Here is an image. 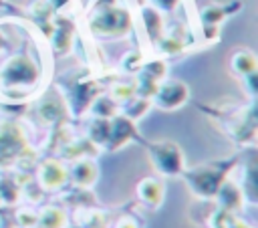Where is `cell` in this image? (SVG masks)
<instances>
[{
  "label": "cell",
  "instance_id": "cell-1",
  "mask_svg": "<svg viewBox=\"0 0 258 228\" xmlns=\"http://www.w3.org/2000/svg\"><path fill=\"white\" fill-rule=\"evenodd\" d=\"M234 161H214V163H202L189 172H183L181 176H185L189 190L202 198V200H210L216 198L218 190L222 188V184L228 180V174L232 172Z\"/></svg>",
  "mask_w": 258,
  "mask_h": 228
},
{
  "label": "cell",
  "instance_id": "cell-2",
  "mask_svg": "<svg viewBox=\"0 0 258 228\" xmlns=\"http://www.w3.org/2000/svg\"><path fill=\"white\" fill-rule=\"evenodd\" d=\"M149 159L153 167L167 178L181 176L185 172V159L183 151L175 141H155L149 145Z\"/></svg>",
  "mask_w": 258,
  "mask_h": 228
},
{
  "label": "cell",
  "instance_id": "cell-3",
  "mask_svg": "<svg viewBox=\"0 0 258 228\" xmlns=\"http://www.w3.org/2000/svg\"><path fill=\"white\" fill-rule=\"evenodd\" d=\"M91 26L99 34L121 36V34H125L131 28V16L123 8H119V6H107V8H101L99 18L95 16Z\"/></svg>",
  "mask_w": 258,
  "mask_h": 228
},
{
  "label": "cell",
  "instance_id": "cell-4",
  "mask_svg": "<svg viewBox=\"0 0 258 228\" xmlns=\"http://www.w3.org/2000/svg\"><path fill=\"white\" fill-rule=\"evenodd\" d=\"M187 99H189V87L179 79H171V81L157 85L151 97V103L163 111H173V109L183 107Z\"/></svg>",
  "mask_w": 258,
  "mask_h": 228
},
{
  "label": "cell",
  "instance_id": "cell-5",
  "mask_svg": "<svg viewBox=\"0 0 258 228\" xmlns=\"http://www.w3.org/2000/svg\"><path fill=\"white\" fill-rule=\"evenodd\" d=\"M135 131H137L135 123L129 117L115 115V117L109 119V135H107V141H105L103 147H107L111 151H117L135 137Z\"/></svg>",
  "mask_w": 258,
  "mask_h": 228
},
{
  "label": "cell",
  "instance_id": "cell-6",
  "mask_svg": "<svg viewBox=\"0 0 258 228\" xmlns=\"http://www.w3.org/2000/svg\"><path fill=\"white\" fill-rule=\"evenodd\" d=\"M67 180H69V169L60 161H54V159L44 161L40 165V169H38V182L48 192L60 190L67 184Z\"/></svg>",
  "mask_w": 258,
  "mask_h": 228
},
{
  "label": "cell",
  "instance_id": "cell-7",
  "mask_svg": "<svg viewBox=\"0 0 258 228\" xmlns=\"http://www.w3.org/2000/svg\"><path fill=\"white\" fill-rule=\"evenodd\" d=\"M163 196H165V184L157 178H143L137 184V198L149 208H159Z\"/></svg>",
  "mask_w": 258,
  "mask_h": 228
},
{
  "label": "cell",
  "instance_id": "cell-8",
  "mask_svg": "<svg viewBox=\"0 0 258 228\" xmlns=\"http://www.w3.org/2000/svg\"><path fill=\"white\" fill-rule=\"evenodd\" d=\"M69 178L81 188H91L99 178V167H97V163L93 159L81 157V159H75V163L71 165Z\"/></svg>",
  "mask_w": 258,
  "mask_h": 228
},
{
  "label": "cell",
  "instance_id": "cell-9",
  "mask_svg": "<svg viewBox=\"0 0 258 228\" xmlns=\"http://www.w3.org/2000/svg\"><path fill=\"white\" fill-rule=\"evenodd\" d=\"M216 198H220L222 208L226 212H236L240 210L242 202H244V194H242V186H238L234 180H226L222 184V188L218 190Z\"/></svg>",
  "mask_w": 258,
  "mask_h": 228
},
{
  "label": "cell",
  "instance_id": "cell-10",
  "mask_svg": "<svg viewBox=\"0 0 258 228\" xmlns=\"http://www.w3.org/2000/svg\"><path fill=\"white\" fill-rule=\"evenodd\" d=\"M232 71L236 75H240L242 79L248 77V75H254L256 73V56L252 50H236L234 56H232Z\"/></svg>",
  "mask_w": 258,
  "mask_h": 228
},
{
  "label": "cell",
  "instance_id": "cell-11",
  "mask_svg": "<svg viewBox=\"0 0 258 228\" xmlns=\"http://www.w3.org/2000/svg\"><path fill=\"white\" fill-rule=\"evenodd\" d=\"M38 228H64L67 226V214L58 206H46L42 212H38Z\"/></svg>",
  "mask_w": 258,
  "mask_h": 228
},
{
  "label": "cell",
  "instance_id": "cell-12",
  "mask_svg": "<svg viewBox=\"0 0 258 228\" xmlns=\"http://www.w3.org/2000/svg\"><path fill=\"white\" fill-rule=\"evenodd\" d=\"M153 103H151V99H147V97H131V99H127L125 103H123V107H121V115H125V117H129L131 121H135V119H139L143 113H147L149 111V107H151Z\"/></svg>",
  "mask_w": 258,
  "mask_h": 228
},
{
  "label": "cell",
  "instance_id": "cell-13",
  "mask_svg": "<svg viewBox=\"0 0 258 228\" xmlns=\"http://www.w3.org/2000/svg\"><path fill=\"white\" fill-rule=\"evenodd\" d=\"M91 109L95 111V115H97V117L111 119V117H115V115H117L119 105H117V101H115V99H111V97H101V99H95V101H93Z\"/></svg>",
  "mask_w": 258,
  "mask_h": 228
},
{
  "label": "cell",
  "instance_id": "cell-14",
  "mask_svg": "<svg viewBox=\"0 0 258 228\" xmlns=\"http://www.w3.org/2000/svg\"><path fill=\"white\" fill-rule=\"evenodd\" d=\"M107 135H109V119L95 117V119L91 121V127H89V137H91V141L97 143V145H105Z\"/></svg>",
  "mask_w": 258,
  "mask_h": 228
},
{
  "label": "cell",
  "instance_id": "cell-15",
  "mask_svg": "<svg viewBox=\"0 0 258 228\" xmlns=\"http://www.w3.org/2000/svg\"><path fill=\"white\" fill-rule=\"evenodd\" d=\"M137 93V85H129V83H119L115 85V89H111V99H115L117 103H125L127 99H131Z\"/></svg>",
  "mask_w": 258,
  "mask_h": 228
},
{
  "label": "cell",
  "instance_id": "cell-16",
  "mask_svg": "<svg viewBox=\"0 0 258 228\" xmlns=\"http://www.w3.org/2000/svg\"><path fill=\"white\" fill-rule=\"evenodd\" d=\"M16 224L20 228H32L38 224V212H34L32 208H22L16 214Z\"/></svg>",
  "mask_w": 258,
  "mask_h": 228
},
{
  "label": "cell",
  "instance_id": "cell-17",
  "mask_svg": "<svg viewBox=\"0 0 258 228\" xmlns=\"http://www.w3.org/2000/svg\"><path fill=\"white\" fill-rule=\"evenodd\" d=\"M18 200V188L12 180H0V202H14Z\"/></svg>",
  "mask_w": 258,
  "mask_h": 228
},
{
  "label": "cell",
  "instance_id": "cell-18",
  "mask_svg": "<svg viewBox=\"0 0 258 228\" xmlns=\"http://www.w3.org/2000/svg\"><path fill=\"white\" fill-rule=\"evenodd\" d=\"M113 228H139V224H137L135 218H131V216H123V218H119V220L115 222Z\"/></svg>",
  "mask_w": 258,
  "mask_h": 228
},
{
  "label": "cell",
  "instance_id": "cell-19",
  "mask_svg": "<svg viewBox=\"0 0 258 228\" xmlns=\"http://www.w3.org/2000/svg\"><path fill=\"white\" fill-rule=\"evenodd\" d=\"M151 2H153V6H155V8L169 12V10H173V8L177 6V2H179V0H151Z\"/></svg>",
  "mask_w": 258,
  "mask_h": 228
}]
</instances>
